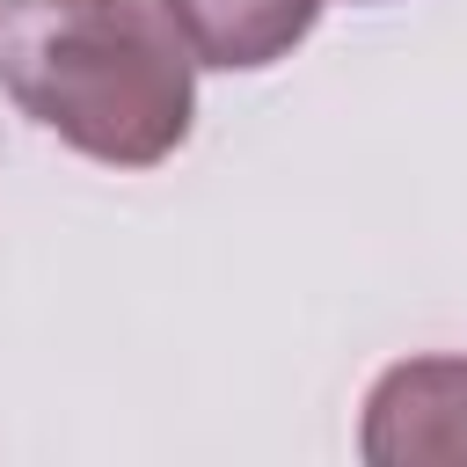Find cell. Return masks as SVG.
<instances>
[{
    "mask_svg": "<svg viewBox=\"0 0 467 467\" xmlns=\"http://www.w3.org/2000/svg\"><path fill=\"white\" fill-rule=\"evenodd\" d=\"M190 66L146 0H0V88L102 168H161L190 139Z\"/></svg>",
    "mask_w": 467,
    "mask_h": 467,
    "instance_id": "cell-1",
    "label": "cell"
},
{
    "mask_svg": "<svg viewBox=\"0 0 467 467\" xmlns=\"http://www.w3.org/2000/svg\"><path fill=\"white\" fill-rule=\"evenodd\" d=\"M365 467H467V358H401L358 416Z\"/></svg>",
    "mask_w": 467,
    "mask_h": 467,
    "instance_id": "cell-2",
    "label": "cell"
},
{
    "mask_svg": "<svg viewBox=\"0 0 467 467\" xmlns=\"http://www.w3.org/2000/svg\"><path fill=\"white\" fill-rule=\"evenodd\" d=\"M153 7L175 22V36L190 44V58L219 66V73L277 66L321 22V0H153Z\"/></svg>",
    "mask_w": 467,
    "mask_h": 467,
    "instance_id": "cell-3",
    "label": "cell"
}]
</instances>
